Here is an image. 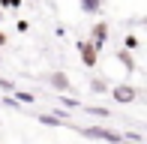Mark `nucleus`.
<instances>
[{"label": "nucleus", "mask_w": 147, "mask_h": 144, "mask_svg": "<svg viewBox=\"0 0 147 144\" xmlns=\"http://www.w3.org/2000/svg\"><path fill=\"white\" fill-rule=\"evenodd\" d=\"M111 90V84L105 81V78H90V93H96V96H105Z\"/></svg>", "instance_id": "8"}, {"label": "nucleus", "mask_w": 147, "mask_h": 144, "mask_svg": "<svg viewBox=\"0 0 147 144\" xmlns=\"http://www.w3.org/2000/svg\"><path fill=\"white\" fill-rule=\"evenodd\" d=\"M102 3L105 0H78V9H81L84 15H90V18H99L102 15Z\"/></svg>", "instance_id": "6"}, {"label": "nucleus", "mask_w": 147, "mask_h": 144, "mask_svg": "<svg viewBox=\"0 0 147 144\" xmlns=\"http://www.w3.org/2000/svg\"><path fill=\"white\" fill-rule=\"evenodd\" d=\"M84 111H87L90 117H105V120H111V108H105V105H84Z\"/></svg>", "instance_id": "10"}, {"label": "nucleus", "mask_w": 147, "mask_h": 144, "mask_svg": "<svg viewBox=\"0 0 147 144\" xmlns=\"http://www.w3.org/2000/svg\"><path fill=\"white\" fill-rule=\"evenodd\" d=\"M108 36H111L108 21H96V24L90 27V39H87V42H93L99 51H102V48H105V42H108Z\"/></svg>", "instance_id": "5"}, {"label": "nucleus", "mask_w": 147, "mask_h": 144, "mask_svg": "<svg viewBox=\"0 0 147 144\" xmlns=\"http://www.w3.org/2000/svg\"><path fill=\"white\" fill-rule=\"evenodd\" d=\"M0 90H3V93H12V90H15V84H12L9 78H0Z\"/></svg>", "instance_id": "15"}, {"label": "nucleus", "mask_w": 147, "mask_h": 144, "mask_svg": "<svg viewBox=\"0 0 147 144\" xmlns=\"http://www.w3.org/2000/svg\"><path fill=\"white\" fill-rule=\"evenodd\" d=\"M78 132L90 141H102V144H141L144 138L138 132H117V129H108V126H78Z\"/></svg>", "instance_id": "1"}, {"label": "nucleus", "mask_w": 147, "mask_h": 144, "mask_svg": "<svg viewBox=\"0 0 147 144\" xmlns=\"http://www.w3.org/2000/svg\"><path fill=\"white\" fill-rule=\"evenodd\" d=\"M0 24H3V9H0Z\"/></svg>", "instance_id": "18"}, {"label": "nucleus", "mask_w": 147, "mask_h": 144, "mask_svg": "<svg viewBox=\"0 0 147 144\" xmlns=\"http://www.w3.org/2000/svg\"><path fill=\"white\" fill-rule=\"evenodd\" d=\"M36 120L42 123V126H63V120H60V117H54V114H39Z\"/></svg>", "instance_id": "11"}, {"label": "nucleus", "mask_w": 147, "mask_h": 144, "mask_svg": "<svg viewBox=\"0 0 147 144\" xmlns=\"http://www.w3.org/2000/svg\"><path fill=\"white\" fill-rule=\"evenodd\" d=\"M6 42H9V36H6V30H0V51L6 48Z\"/></svg>", "instance_id": "17"}, {"label": "nucleus", "mask_w": 147, "mask_h": 144, "mask_svg": "<svg viewBox=\"0 0 147 144\" xmlns=\"http://www.w3.org/2000/svg\"><path fill=\"white\" fill-rule=\"evenodd\" d=\"M117 63L123 66L126 72H138V63H135V57H132V51H126V48H117Z\"/></svg>", "instance_id": "7"}, {"label": "nucleus", "mask_w": 147, "mask_h": 144, "mask_svg": "<svg viewBox=\"0 0 147 144\" xmlns=\"http://www.w3.org/2000/svg\"><path fill=\"white\" fill-rule=\"evenodd\" d=\"M45 84H48L51 90H57V93H69V90H72L69 75H66V72H60V69H54L51 75H45Z\"/></svg>", "instance_id": "4"}, {"label": "nucleus", "mask_w": 147, "mask_h": 144, "mask_svg": "<svg viewBox=\"0 0 147 144\" xmlns=\"http://www.w3.org/2000/svg\"><path fill=\"white\" fill-rule=\"evenodd\" d=\"M123 48H126V51H138V36H132V33H129V36L123 39Z\"/></svg>", "instance_id": "12"}, {"label": "nucleus", "mask_w": 147, "mask_h": 144, "mask_svg": "<svg viewBox=\"0 0 147 144\" xmlns=\"http://www.w3.org/2000/svg\"><path fill=\"white\" fill-rule=\"evenodd\" d=\"M21 3H24V0H0V9H21Z\"/></svg>", "instance_id": "13"}, {"label": "nucleus", "mask_w": 147, "mask_h": 144, "mask_svg": "<svg viewBox=\"0 0 147 144\" xmlns=\"http://www.w3.org/2000/svg\"><path fill=\"white\" fill-rule=\"evenodd\" d=\"M60 102H63L66 108H81V102H78V99H72V96H60Z\"/></svg>", "instance_id": "14"}, {"label": "nucleus", "mask_w": 147, "mask_h": 144, "mask_svg": "<svg viewBox=\"0 0 147 144\" xmlns=\"http://www.w3.org/2000/svg\"><path fill=\"white\" fill-rule=\"evenodd\" d=\"M27 27H30L27 21H15V30H18V33H27Z\"/></svg>", "instance_id": "16"}, {"label": "nucleus", "mask_w": 147, "mask_h": 144, "mask_svg": "<svg viewBox=\"0 0 147 144\" xmlns=\"http://www.w3.org/2000/svg\"><path fill=\"white\" fill-rule=\"evenodd\" d=\"M108 96L117 102V105H132V102H138V96H141V90L138 87H132V84H111V90H108Z\"/></svg>", "instance_id": "2"}, {"label": "nucleus", "mask_w": 147, "mask_h": 144, "mask_svg": "<svg viewBox=\"0 0 147 144\" xmlns=\"http://www.w3.org/2000/svg\"><path fill=\"white\" fill-rule=\"evenodd\" d=\"M0 63H3V51H0Z\"/></svg>", "instance_id": "19"}, {"label": "nucleus", "mask_w": 147, "mask_h": 144, "mask_svg": "<svg viewBox=\"0 0 147 144\" xmlns=\"http://www.w3.org/2000/svg\"><path fill=\"white\" fill-rule=\"evenodd\" d=\"M75 48H78V57H81V63H84L87 69H93V66L99 63V48H96L93 42H87V39H81V42H78Z\"/></svg>", "instance_id": "3"}, {"label": "nucleus", "mask_w": 147, "mask_h": 144, "mask_svg": "<svg viewBox=\"0 0 147 144\" xmlns=\"http://www.w3.org/2000/svg\"><path fill=\"white\" fill-rule=\"evenodd\" d=\"M9 96L18 102V105H33V102H36V96H33V93H27V90H12Z\"/></svg>", "instance_id": "9"}]
</instances>
